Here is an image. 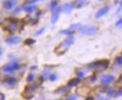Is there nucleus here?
<instances>
[{
	"instance_id": "obj_7",
	"label": "nucleus",
	"mask_w": 122,
	"mask_h": 100,
	"mask_svg": "<svg viewBox=\"0 0 122 100\" xmlns=\"http://www.w3.org/2000/svg\"><path fill=\"white\" fill-rule=\"evenodd\" d=\"M21 38L18 36H11L5 40V43L8 44H17L20 42Z\"/></svg>"
},
{
	"instance_id": "obj_34",
	"label": "nucleus",
	"mask_w": 122,
	"mask_h": 100,
	"mask_svg": "<svg viewBox=\"0 0 122 100\" xmlns=\"http://www.w3.org/2000/svg\"><path fill=\"white\" fill-rule=\"evenodd\" d=\"M59 100H60V99H59Z\"/></svg>"
},
{
	"instance_id": "obj_22",
	"label": "nucleus",
	"mask_w": 122,
	"mask_h": 100,
	"mask_svg": "<svg viewBox=\"0 0 122 100\" xmlns=\"http://www.w3.org/2000/svg\"><path fill=\"white\" fill-rule=\"evenodd\" d=\"M33 79H34V75L32 74V73H30L28 76V77H27V82H31L33 81Z\"/></svg>"
},
{
	"instance_id": "obj_24",
	"label": "nucleus",
	"mask_w": 122,
	"mask_h": 100,
	"mask_svg": "<svg viewBox=\"0 0 122 100\" xmlns=\"http://www.w3.org/2000/svg\"><path fill=\"white\" fill-rule=\"evenodd\" d=\"M76 99H77V97L75 96H70L68 98H66L64 100H76Z\"/></svg>"
},
{
	"instance_id": "obj_26",
	"label": "nucleus",
	"mask_w": 122,
	"mask_h": 100,
	"mask_svg": "<svg viewBox=\"0 0 122 100\" xmlns=\"http://www.w3.org/2000/svg\"><path fill=\"white\" fill-rule=\"evenodd\" d=\"M2 55H3V49L0 47V58L2 56Z\"/></svg>"
},
{
	"instance_id": "obj_28",
	"label": "nucleus",
	"mask_w": 122,
	"mask_h": 100,
	"mask_svg": "<svg viewBox=\"0 0 122 100\" xmlns=\"http://www.w3.org/2000/svg\"><path fill=\"white\" fill-rule=\"evenodd\" d=\"M0 100H5V96L4 95H2L1 97H0Z\"/></svg>"
},
{
	"instance_id": "obj_10",
	"label": "nucleus",
	"mask_w": 122,
	"mask_h": 100,
	"mask_svg": "<svg viewBox=\"0 0 122 100\" xmlns=\"http://www.w3.org/2000/svg\"><path fill=\"white\" fill-rule=\"evenodd\" d=\"M3 6L6 10H11V9H12V8L14 6V4H13V2L11 1H10V0H7V1H5L4 2Z\"/></svg>"
},
{
	"instance_id": "obj_1",
	"label": "nucleus",
	"mask_w": 122,
	"mask_h": 100,
	"mask_svg": "<svg viewBox=\"0 0 122 100\" xmlns=\"http://www.w3.org/2000/svg\"><path fill=\"white\" fill-rule=\"evenodd\" d=\"M74 41V38L72 36H70L68 38H66L64 41L61 43L59 46L55 49V52L57 54H63L65 52L68 48L72 44Z\"/></svg>"
},
{
	"instance_id": "obj_23",
	"label": "nucleus",
	"mask_w": 122,
	"mask_h": 100,
	"mask_svg": "<svg viewBox=\"0 0 122 100\" xmlns=\"http://www.w3.org/2000/svg\"><path fill=\"white\" fill-rule=\"evenodd\" d=\"M20 10H21V7H18V8H17L15 10H14L13 14H18V13L20 11Z\"/></svg>"
},
{
	"instance_id": "obj_33",
	"label": "nucleus",
	"mask_w": 122,
	"mask_h": 100,
	"mask_svg": "<svg viewBox=\"0 0 122 100\" xmlns=\"http://www.w3.org/2000/svg\"><path fill=\"white\" fill-rule=\"evenodd\" d=\"M0 25H1V23H0Z\"/></svg>"
},
{
	"instance_id": "obj_25",
	"label": "nucleus",
	"mask_w": 122,
	"mask_h": 100,
	"mask_svg": "<svg viewBox=\"0 0 122 100\" xmlns=\"http://www.w3.org/2000/svg\"><path fill=\"white\" fill-rule=\"evenodd\" d=\"M78 26H79V25H78V24H74V25H72V26H70V30H72V31H73V30L76 29V28H77Z\"/></svg>"
},
{
	"instance_id": "obj_3",
	"label": "nucleus",
	"mask_w": 122,
	"mask_h": 100,
	"mask_svg": "<svg viewBox=\"0 0 122 100\" xmlns=\"http://www.w3.org/2000/svg\"><path fill=\"white\" fill-rule=\"evenodd\" d=\"M109 61L108 60H102V61H98L94 62V64H92V65H91V67L100 70V69H106L109 66Z\"/></svg>"
},
{
	"instance_id": "obj_17",
	"label": "nucleus",
	"mask_w": 122,
	"mask_h": 100,
	"mask_svg": "<svg viewBox=\"0 0 122 100\" xmlns=\"http://www.w3.org/2000/svg\"><path fill=\"white\" fill-rule=\"evenodd\" d=\"M113 79L112 76H104L103 78H102V82L103 83H106V82H110Z\"/></svg>"
},
{
	"instance_id": "obj_13",
	"label": "nucleus",
	"mask_w": 122,
	"mask_h": 100,
	"mask_svg": "<svg viewBox=\"0 0 122 100\" xmlns=\"http://www.w3.org/2000/svg\"><path fill=\"white\" fill-rule=\"evenodd\" d=\"M79 80L78 78H73V79L70 80V81L68 82V85L70 86V87L76 86L79 84Z\"/></svg>"
},
{
	"instance_id": "obj_5",
	"label": "nucleus",
	"mask_w": 122,
	"mask_h": 100,
	"mask_svg": "<svg viewBox=\"0 0 122 100\" xmlns=\"http://www.w3.org/2000/svg\"><path fill=\"white\" fill-rule=\"evenodd\" d=\"M96 28L91 26H85L80 28V32L84 34H92L96 32Z\"/></svg>"
},
{
	"instance_id": "obj_6",
	"label": "nucleus",
	"mask_w": 122,
	"mask_h": 100,
	"mask_svg": "<svg viewBox=\"0 0 122 100\" xmlns=\"http://www.w3.org/2000/svg\"><path fill=\"white\" fill-rule=\"evenodd\" d=\"M74 8V5L71 3H64L63 5L60 8L61 11L64 13H69Z\"/></svg>"
},
{
	"instance_id": "obj_9",
	"label": "nucleus",
	"mask_w": 122,
	"mask_h": 100,
	"mask_svg": "<svg viewBox=\"0 0 122 100\" xmlns=\"http://www.w3.org/2000/svg\"><path fill=\"white\" fill-rule=\"evenodd\" d=\"M60 12H61V9L60 8L56 10V11H55V13L53 14V16L51 17V23L53 24H55V23H56L58 21V19L59 18V14H60Z\"/></svg>"
},
{
	"instance_id": "obj_21",
	"label": "nucleus",
	"mask_w": 122,
	"mask_h": 100,
	"mask_svg": "<svg viewBox=\"0 0 122 100\" xmlns=\"http://www.w3.org/2000/svg\"><path fill=\"white\" fill-rule=\"evenodd\" d=\"M40 1H42V0H27L25 4H26V5H31V4H34L35 2H40Z\"/></svg>"
},
{
	"instance_id": "obj_30",
	"label": "nucleus",
	"mask_w": 122,
	"mask_h": 100,
	"mask_svg": "<svg viewBox=\"0 0 122 100\" xmlns=\"http://www.w3.org/2000/svg\"><path fill=\"white\" fill-rule=\"evenodd\" d=\"M32 70V69H37V67L36 66H34V67H32L31 68H30Z\"/></svg>"
},
{
	"instance_id": "obj_8",
	"label": "nucleus",
	"mask_w": 122,
	"mask_h": 100,
	"mask_svg": "<svg viewBox=\"0 0 122 100\" xmlns=\"http://www.w3.org/2000/svg\"><path fill=\"white\" fill-rule=\"evenodd\" d=\"M109 7H104V8H100L99 11L96 13L95 17L96 18H100V17L103 16L104 14H106V13H107L109 11Z\"/></svg>"
},
{
	"instance_id": "obj_14",
	"label": "nucleus",
	"mask_w": 122,
	"mask_h": 100,
	"mask_svg": "<svg viewBox=\"0 0 122 100\" xmlns=\"http://www.w3.org/2000/svg\"><path fill=\"white\" fill-rule=\"evenodd\" d=\"M58 0H52L51 2H50V9H51V11H54L58 7Z\"/></svg>"
},
{
	"instance_id": "obj_19",
	"label": "nucleus",
	"mask_w": 122,
	"mask_h": 100,
	"mask_svg": "<svg viewBox=\"0 0 122 100\" xmlns=\"http://www.w3.org/2000/svg\"><path fill=\"white\" fill-rule=\"evenodd\" d=\"M44 31H45V28L43 27V28H41L40 29L38 30V31H37L36 32H35V35H36V36L40 35V34H42L44 32Z\"/></svg>"
},
{
	"instance_id": "obj_18",
	"label": "nucleus",
	"mask_w": 122,
	"mask_h": 100,
	"mask_svg": "<svg viewBox=\"0 0 122 100\" xmlns=\"http://www.w3.org/2000/svg\"><path fill=\"white\" fill-rule=\"evenodd\" d=\"M60 33L61 34H70L73 33V31H72V30H70V28L64 29V30H62V31H60Z\"/></svg>"
},
{
	"instance_id": "obj_12",
	"label": "nucleus",
	"mask_w": 122,
	"mask_h": 100,
	"mask_svg": "<svg viewBox=\"0 0 122 100\" xmlns=\"http://www.w3.org/2000/svg\"><path fill=\"white\" fill-rule=\"evenodd\" d=\"M35 8H36V6L35 5H26L24 7V11L28 13H32V11H34Z\"/></svg>"
},
{
	"instance_id": "obj_29",
	"label": "nucleus",
	"mask_w": 122,
	"mask_h": 100,
	"mask_svg": "<svg viewBox=\"0 0 122 100\" xmlns=\"http://www.w3.org/2000/svg\"><path fill=\"white\" fill-rule=\"evenodd\" d=\"M10 1H11V2H13V4L14 5L15 3H16V2H17V0H10Z\"/></svg>"
},
{
	"instance_id": "obj_4",
	"label": "nucleus",
	"mask_w": 122,
	"mask_h": 100,
	"mask_svg": "<svg viewBox=\"0 0 122 100\" xmlns=\"http://www.w3.org/2000/svg\"><path fill=\"white\" fill-rule=\"evenodd\" d=\"M7 20L9 21V25L5 28V30H8L10 32H14L16 31L18 28V19L15 18H9Z\"/></svg>"
},
{
	"instance_id": "obj_31",
	"label": "nucleus",
	"mask_w": 122,
	"mask_h": 100,
	"mask_svg": "<svg viewBox=\"0 0 122 100\" xmlns=\"http://www.w3.org/2000/svg\"><path fill=\"white\" fill-rule=\"evenodd\" d=\"M86 100H94V99L92 97H88V98L86 99Z\"/></svg>"
},
{
	"instance_id": "obj_2",
	"label": "nucleus",
	"mask_w": 122,
	"mask_h": 100,
	"mask_svg": "<svg viewBox=\"0 0 122 100\" xmlns=\"http://www.w3.org/2000/svg\"><path fill=\"white\" fill-rule=\"evenodd\" d=\"M20 68V65L16 63V62H11L10 64H8L6 65H5L2 67V71L5 73H11L14 71L17 70Z\"/></svg>"
},
{
	"instance_id": "obj_15",
	"label": "nucleus",
	"mask_w": 122,
	"mask_h": 100,
	"mask_svg": "<svg viewBox=\"0 0 122 100\" xmlns=\"http://www.w3.org/2000/svg\"><path fill=\"white\" fill-rule=\"evenodd\" d=\"M35 43V41L32 38H28L26 39V41H24V43L26 44V45H28V46H30V45H32L33 43Z\"/></svg>"
},
{
	"instance_id": "obj_16",
	"label": "nucleus",
	"mask_w": 122,
	"mask_h": 100,
	"mask_svg": "<svg viewBox=\"0 0 122 100\" xmlns=\"http://www.w3.org/2000/svg\"><path fill=\"white\" fill-rule=\"evenodd\" d=\"M88 2V0H76V3L79 5H85Z\"/></svg>"
},
{
	"instance_id": "obj_27",
	"label": "nucleus",
	"mask_w": 122,
	"mask_h": 100,
	"mask_svg": "<svg viewBox=\"0 0 122 100\" xmlns=\"http://www.w3.org/2000/svg\"><path fill=\"white\" fill-rule=\"evenodd\" d=\"M40 14H41V12H40V11H38L37 14H36V16H37L38 17H39V16H40Z\"/></svg>"
},
{
	"instance_id": "obj_32",
	"label": "nucleus",
	"mask_w": 122,
	"mask_h": 100,
	"mask_svg": "<svg viewBox=\"0 0 122 100\" xmlns=\"http://www.w3.org/2000/svg\"><path fill=\"white\" fill-rule=\"evenodd\" d=\"M121 5H122V1H121Z\"/></svg>"
},
{
	"instance_id": "obj_20",
	"label": "nucleus",
	"mask_w": 122,
	"mask_h": 100,
	"mask_svg": "<svg viewBox=\"0 0 122 100\" xmlns=\"http://www.w3.org/2000/svg\"><path fill=\"white\" fill-rule=\"evenodd\" d=\"M56 79H57V76L55 74H51L49 76V80L51 82H55V81H56Z\"/></svg>"
},
{
	"instance_id": "obj_11",
	"label": "nucleus",
	"mask_w": 122,
	"mask_h": 100,
	"mask_svg": "<svg viewBox=\"0 0 122 100\" xmlns=\"http://www.w3.org/2000/svg\"><path fill=\"white\" fill-rule=\"evenodd\" d=\"M17 80L14 77H8V78H6L5 80V82L7 83L8 85H14V84L16 83Z\"/></svg>"
}]
</instances>
